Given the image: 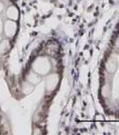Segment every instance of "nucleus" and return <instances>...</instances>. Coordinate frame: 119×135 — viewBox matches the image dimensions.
<instances>
[{
    "instance_id": "f257e3e1",
    "label": "nucleus",
    "mask_w": 119,
    "mask_h": 135,
    "mask_svg": "<svg viewBox=\"0 0 119 135\" xmlns=\"http://www.w3.org/2000/svg\"><path fill=\"white\" fill-rule=\"evenodd\" d=\"M99 99H105L109 88L119 87V21L107 44L99 68Z\"/></svg>"
},
{
    "instance_id": "f03ea898",
    "label": "nucleus",
    "mask_w": 119,
    "mask_h": 135,
    "mask_svg": "<svg viewBox=\"0 0 119 135\" xmlns=\"http://www.w3.org/2000/svg\"><path fill=\"white\" fill-rule=\"evenodd\" d=\"M20 22L13 21L10 19H6L4 21L3 31H2L1 37L2 38H6L13 43H16L18 35L20 33Z\"/></svg>"
},
{
    "instance_id": "7ed1b4c3",
    "label": "nucleus",
    "mask_w": 119,
    "mask_h": 135,
    "mask_svg": "<svg viewBox=\"0 0 119 135\" xmlns=\"http://www.w3.org/2000/svg\"><path fill=\"white\" fill-rule=\"evenodd\" d=\"M12 125L8 115L0 107V134H12Z\"/></svg>"
}]
</instances>
